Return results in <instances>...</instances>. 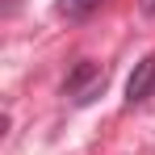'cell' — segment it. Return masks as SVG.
I'll return each mask as SVG.
<instances>
[{
    "label": "cell",
    "mask_w": 155,
    "mask_h": 155,
    "mask_svg": "<svg viewBox=\"0 0 155 155\" xmlns=\"http://www.w3.org/2000/svg\"><path fill=\"white\" fill-rule=\"evenodd\" d=\"M151 92H155V54H147L143 63H134V71L126 80V101L138 105V101H147Z\"/></svg>",
    "instance_id": "7a4b0ae2"
},
{
    "label": "cell",
    "mask_w": 155,
    "mask_h": 155,
    "mask_svg": "<svg viewBox=\"0 0 155 155\" xmlns=\"http://www.w3.org/2000/svg\"><path fill=\"white\" fill-rule=\"evenodd\" d=\"M143 13H147V17H155V0H143Z\"/></svg>",
    "instance_id": "277c9868"
},
{
    "label": "cell",
    "mask_w": 155,
    "mask_h": 155,
    "mask_svg": "<svg viewBox=\"0 0 155 155\" xmlns=\"http://www.w3.org/2000/svg\"><path fill=\"white\" fill-rule=\"evenodd\" d=\"M105 84H109V76H105V67L101 63H92V59H80L76 67L67 71V80H63V97L71 105H92L97 97L105 92Z\"/></svg>",
    "instance_id": "6da1fadb"
},
{
    "label": "cell",
    "mask_w": 155,
    "mask_h": 155,
    "mask_svg": "<svg viewBox=\"0 0 155 155\" xmlns=\"http://www.w3.org/2000/svg\"><path fill=\"white\" fill-rule=\"evenodd\" d=\"M54 8H59V17H67V21H88V17L101 8V0H59Z\"/></svg>",
    "instance_id": "3957f363"
}]
</instances>
